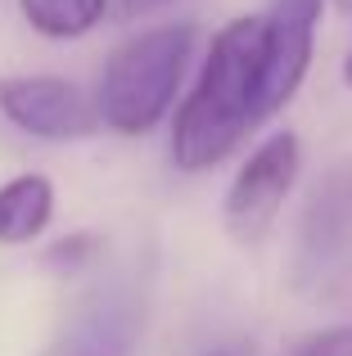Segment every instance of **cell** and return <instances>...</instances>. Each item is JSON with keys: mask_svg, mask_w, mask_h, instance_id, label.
Segmentation results:
<instances>
[{"mask_svg": "<svg viewBox=\"0 0 352 356\" xmlns=\"http://www.w3.org/2000/svg\"><path fill=\"white\" fill-rule=\"evenodd\" d=\"M266 45V14L230 18L212 36L203 72L172 127V163L181 172H208L226 163L239 140L262 122Z\"/></svg>", "mask_w": 352, "mask_h": 356, "instance_id": "cell-1", "label": "cell"}, {"mask_svg": "<svg viewBox=\"0 0 352 356\" xmlns=\"http://www.w3.org/2000/svg\"><path fill=\"white\" fill-rule=\"evenodd\" d=\"M194 50V23H168L136 32L109 54L99 72V122L118 136H145L168 118L176 86Z\"/></svg>", "mask_w": 352, "mask_h": 356, "instance_id": "cell-2", "label": "cell"}, {"mask_svg": "<svg viewBox=\"0 0 352 356\" xmlns=\"http://www.w3.org/2000/svg\"><path fill=\"white\" fill-rule=\"evenodd\" d=\"M352 270V163H335L307 194L298 226V289L326 293Z\"/></svg>", "mask_w": 352, "mask_h": 356, "instance_id": "cell-3", "label": "cell"}, {"mask_svg": "<svg viewBox=\"0 0 352 356\" xmlns=\"http://www.w3.org/2000/svg\"><path fill=\"white\" fill-rule=\"evenodd\" d=\"M298 167H303V149H298L294 131H275V136H266L248 154V163L235 172V181L226 190V203H221L230 239L235 243L266 239V230L275 226L294 181H298Z\"/></svg>", "mask_w": 352, "mask_h": 356, "instance_id": "cell-4", "label": "cell"}, {"mask_svg": "<svg viewBox=\"0 0 352 356\" xmlns=\"http://www.w3.org/2000/svg\"><path fill=\"white\" fill-rule=\"evenodd\" d=\"M0 113L36 140H90L104 127L95 99H86L72 81L45 72L0 77Z\"/></svg>", "mask_w": 352, "mask_h": 356, "instance_id": "cell-5", "label": "cell"}, {"mask_svg": "<svg viewBox=\"0 0 352 356\" xmlns=\"http://www.w3.org/2000/svg\"><path fill=\"white\" fill-rule=\"evenodd\" d=\"M326 0H271L266 9V81H262V122L280 113L294 99L312 68V45H317V18Z\"/></svg>", "mask_w": 352, "mask_h": 356, "instance_id": "cell-6", "label": "cell"}, {"mask_svg": "<svg viewBox=\"0 0 352 356\" xmlns=\"http://www.w3.org/2000/svg\"><path fill=\"white\" fill-rule=\"evenodd\" d=\"M54 217V185L27 172L0 185V243H32Z\"/></svg>", "mask_w": 352, "mask_h": 356, "instance_id": "cell-7", "label": "cell"}, {"mask_svg": "<svg viewBox=\"0 0 352 356\" xmlns=\"http://www.w3.org/2000/svg\"><path fill=\"white\" fill-rule=\"evenodd\" d=\"M18 9L32 23V32L50 36V41H77L99 27V18L109 14V0H18Z\"/></svg>", "mask_w": 352, "mask_h": 356, "instance_id": "cell-8", "label": "cell"}, {"mask_svg": "<svg viewBox=\"0 0 352 356\" xmlns=\"http://www.w3.org/2000/svg\"><path fill=\"white\" fill-rule=\"evenodd\" d=\"M289 356H352V325H330V330L307 334L303 343H294Z\"/></svg>", "mask_w": 352, "mask_h": 356, "instance_id": "cell-9", "label": "cell"}, {"mask_svg": "<svg viewBox=\"0 0 352 356\" xmlns=\"http://www.w3.org/2000/svg\"><path fill=\"white\" fill-rule=\"evenodd\" d=\"M90 252H95V239L90 235H72V239H59L54 243L50 252H45V261H54V266H63V261H81V257H90Z\"/></svg>", "mask_w": 352, "mask_h": 356, "instance_id": "cell-10", "label": "cell"}, {"mask_svg": "<svg viewBox=\"0 0 352 356\" xmlns=\"http://www.w3.org/2000/svg\"><path fill=\"white\" fill-rule=\"evenodd\" d=\"M109 5H113L122 18H141V14H154V9L172 5V0H109Z\"/></svg>", "mask_w": 352, "mask_h": 356, "instance_id": "cell-11", "label": "cell"}, {"mask_svg": "<svg viewBox=\"0 0 352 356\" xmlns=\"http://www.w3.org/2000/svg\"><path fill=\"white\" fill-rule=\"evenodd\" d=\"M344 81L352 86V50H348V63H344Z\"/></svg>", "mask_w": 352, "mask_h": 356, "instance_id": "cell-12", "label": "cell"}, {"mask_svg": "<svg viewBox=\"0 0 352 356\" xmlns=\"http://www.w3.org/2000/svg\"><path fill=\"white\" fill-rule=\"evenodd\" d=\"M208 356H244V352H235V348H221V352H208Z\"/></svg>", "mask_w": 352, "mask_h": 356, "instance_id": "cell-13", "label": "cell"}, {"mask_svg": "<svg viewBox=\"0 0 352 356\" xmlns=\"http://www.w3.org/2000/svg\"><path fill=\"white\" fill-rule=\"evenodd\" d=\"M339 5H344V9H352V0H339Z\"/></svg>", "mask_w": 352, "mask_h": 356, "instance_id": "cell-14", "label": "cell"}]
</instances>
